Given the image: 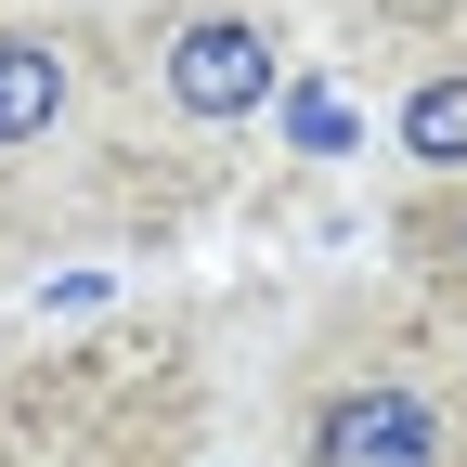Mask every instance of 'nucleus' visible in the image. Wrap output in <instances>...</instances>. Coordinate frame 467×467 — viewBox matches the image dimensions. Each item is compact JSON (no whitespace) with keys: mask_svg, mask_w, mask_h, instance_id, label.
Returning <instances> with one entry per match:
<instances>
[{"mask_svg":"<svg viewBox=\"0 0 467 467\" xmlns=\"http://www.w3.org/2000/svg\"><path fill=\"white\" fill-rule=\"evenodd\" d=\"M0 467H14V454H0Z\"/></svg>","mask_w":467,"mask_h":467,"instance_id":"6","label":"nucleus"},{"mask_svg":"<svg viewBox=\"0 0 467 467\" xmlns=\"http://www.w3.org/2000/svg\"><path fill=\"white\" fill-rule=\"evenodd\" d=\"M66 104H78V52L52 26H0V143L66 130Z\"/></svg>","mask_w":467,"mask_h":467,"instance_id":"3","label":"nucleus"},{"mask_svg":"<svg viewBox=\"0 0 467 467\" xmlns=\"http://www.w3.org/2000/svg\"><path fill=\"white\" fill-rule=\"evenodd\" d=\"M402 156L416 169H467V66H429L402 91Z\"/></svg>","mask_w":467,"mask_h":467,"instance_id":"4","label":"nucleus"},{"mask_svg":"<svg viewBox=\"0 0 467 467\" xmlns=\"http://www.w3.org/2000/svg\"><path fill=\"white\" fill-rule=\"evenodd\" d=\"M429 260H441V273H454V285H467V195H454V208H441V234H429Z\"/></svg>","mask_w":467,"mask_h":467,"instance_id":"5","label":"nucleus"},{"mask_svg":"<svg viewBox=\"0 0 467 467\" xmlns=\"http://www.w3.org/2000/svg\"><path fill=\"white\" fill-rule=\"evenodd\" d=\"M273 78H285L273 26H260V14H221V0H208V14H182V26H169V52H156V91H169V117H195V130L260 117Z\"/></svg>","mask_w":467,"mask_h":467,"instance_id":"2","label":"nucleus"},{"mask_svg":"<svg viewBox=\"0 0 467 467\" xmlns=\"http://www.w3.org/2000/svg\"><path fill=\"white\" fill-rule=\"evenodd\" d=\"M299 467H454V402L416 364H350L312 389Z\"/></svg>","mask_w":467,"mask_h":467,"instance_id":"1","label":"nucleus"}]
</instances>
